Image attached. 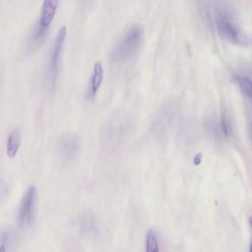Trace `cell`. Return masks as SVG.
I'll return each instance as SVG.
<instances>
[{
  "mask_svg": "<svg viewBox=\"0 0 252 252\" xmlns=\"http://www.w3.org/2000/svg\"><path fill=\"white\" fill-rule=\"evenodd\" d=\"M66 33V27H62L58 31L55 42L50 63V70L53 82L55 81L56 78Z\"/></svg>",
  "mask_w": 252,
  "mask_h": 252,
  "instance_id": "cell-4",
  "label": "cell"
},
{
  "mask_svg": "<svg viewBox=\"0 0 252 252\" xmlns=\"http://www.w3.org/2000/svg\"><path fill=\"white\" fill-rule=\"evenodd\" d=\"M20 141V133L18 129H13L9 134L6 145V151L8 157L13 158L18 150Z\"/></svg>",
  "mask_w": 252,
  "mask_h": 252,
  "instance_id": "cell-8",
  "label": "cell"
},
{
  "mask_svg": "<svg viewBox=\"0 0 252 252\" xmlns=\"http://www.w3.org/2000/svg\"><path fill=\"white\" fill-rule=\"evenodd\" d=\"M146 248L147 252H157L158 251L157 239L151 230H149L147 233Z\"/></svg>",
  "mask_w": 252,
  "mask_h": 252,
  "instance_id": "cell-9",
  "label": "cell"
},
{
  "mask_svg": "<svg viewBox=\"0 0 252 252\" xmlns=\"http://www.w3.org/2000/svg\"><path fill=\"white\" fill-rule=\"evenodd\" d=\"M222 126L223 132L225 135L227 136L229 133V126L228 122L225 118H223L222 120Z\"/></svg>",
  "mask_w": 252,
  "mask_h": 252,
  "instance_id": "cell-11",
  "label": "cell"
},
{
  "mask_svg": "<svg viewBox=\"0 0 252 252\" xmlns=\"http://www.w3.org/2000/svg\"><path fill=\"white\" fill-rule=\"evenodd\" d=\"M202 157V154L200 153L196 154V155L195 156V157L194 158V161H193L194 165H197L199 164H200V163L201 161Z\"/></svg>",
  "mask_w": 252,
  "mask_h": 252,
  "instance_id": "cell-12",
  "label": "cell"
},
{
  "mask_svg": "<svg viewBox=\"0 0 252 252\" xmlns=\"http://www.w3.org/2000/svg\"><path fill=\"white\" fill-rule=\"evenodd\" d=\"M36 190L34 186L27 190L22 199L18 212V221L21 224L31 222L35 199Z\"/></svg>",
  "mask_w": 252,
  "mask_h": 252,
  "instance_id": "cell-3",
  "label": "cell"
},
{
  "mask_svg": "<svg viewBox=\"0 0 252 252\" xmlns=\"http://www.w3.org/2000/svg\"><path fill=\"white\" fill-rule=\"evenodd\" d=\"M57 0H44L41 7L40 26L48 29L55 16Z\"/></svg>",
  "mask_w": 252,
  "mask_h": 252,
  "instance_id": "cell-6",
  "label": "cell"
},
{
  "mask_svg": "<svg viewBox=\"0 0 252 252\" xmlns=\"http://www.w3.org/2000/svg\"><path fill=\"white\" fill-rule=\"evenodd\" d=\"M59 147L62 154L67 158L73 157L78 152L79 141L72 133H65L60 138Z\"/></svg>",
  "mask_w": 252,
  "mask_h": 252,
  "instance_id": "cell-5",
  "label": "cell"
},
{
  "mask_svg": "<svg viewBox=\"0 0 252 252\" xmlns=\"http://www.w3.org/2000/svg\"><path fill=\"white\" fill-rule=\"evenodd\" d=\"M143 37V28L134 24L126 30L113 47L111 58L114 62L125 61L138 51Z\"/></svg>",
  "mask_w": 252,
  "mask_h": 252,
  "instance_id": "cell-1",
  "label": "cell"
},
{
  "mask_svg": "<svg viewBox=\"0 0 252 252\" xmlns=\"http://www.w3.org/2000/svg\"><path fill=\"white\" fill-rule=\"evenodd\" d=\"M103 78V68L100 62H96L94 65V71L92 76L87 95L90 97L94 96L97 92Z\"/></svg>",
  "mask_w": 252,
  "mask_h": 252,
  "instance_id": "cell-7",
  "label": "cell"
},
{
  "mask_svg": "<svg viewBox=\"0 0 252 252\" xmlns=\"http://www.w3.org/2000/svg\"><path fill=\"white\" fill-rule=\"evenodd\" d=\"M217 27L221 35L231 43L242 46L249 44L250 38L247 33L227 17H219Z\"/></svg>",
  "mask_w": 252,
  "mask_h": 252,
  "instance_id": "cell-2",
  "label": "cell"
},
{
  "mask_svg": "<svg viewBox=\"0 0 252 252\" xmlns=\"http://www.w3.org/2000/svg\"><path fill=\"white\" fill-rule=\"evenodd\" d=\"M237 81L240 86L241 89L248 95L251 96L252 94V84L251 81L247 78L239 77Z\"/></svg>",
  "mask_w": 252,
  "mask_h": 252,
  "instance_id": "cell-10",
  "label": "cell"
}]
</instances>
